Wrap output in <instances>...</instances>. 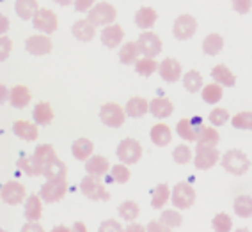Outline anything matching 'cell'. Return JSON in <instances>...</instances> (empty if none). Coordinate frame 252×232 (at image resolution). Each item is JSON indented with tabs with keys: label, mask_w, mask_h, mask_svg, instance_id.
Here are the masks:
<instances>
[{
	"label": "cell",
	"mask_w": 252,
	"mask_h": 232,
	"mask_svg": "<svg viewBox=\"0 0 252 232\" xmlns=\"http://www.w3.org/2000/svg\"><path fill=\"white\" fill-rule=\"evenodd\" d=\"M220 165L225 172H229L233 175H243L251 167L247 154L240 149H229L220 160Z\"/></svg>",
	"instance_id": "cell-1"
},
{
	"label": "cell",
	"mask_w": 252,
	"mask_h": 232,
	"mask_svg": "<svg viewBox=\"0 0 252 232\" xmlns=\"http://www.w3.org/2000/svg\"><path fill=\"white\" fill-rule=\"evenodd\" d=\"M117 16V11L110 2H98L89 9L87 13V20H89L94 27H107L112 25L114 20Z\"/></svg>",
	"instance_id": "cell-2"
},
{
	"label": "cell",
	"mask_w": 252,
	"mask_h": 232,
	"mask_svg": "<svg viewBox=\"0 0 252 232\" xmlns=\"http://www.w3.org/2000/svg\"><path fill=\"white\" fill-rule=\"evenodd\" d=\"M66 192H68L66 177L46 179V183L41 186L39 197H41V201L46 202V204H54V202L63 201Z\"/></svg>",
	"instance_id": "cell-3"
},
{
	"label": "cell",
	"mask_w": 252,
	"mask_h": 232,
	"mask_svg": "<svg viewBox=\"0 0 252 232\" xmlns=\"http://www.w3.org/2000/svg\"><path fill=\"white\" fill-rule=\"evenodd\" d=\"M197 193L189 183H178L171 192V202L176 209H190L195 204Z\"/></svg>",
	"instance_id": "cell-4"
},
{
	"label": "cell",
	"mask_w": 252,
	"mask_h": 232,
	"mask_svg": "<svg viewBox=\"0 0 252 232\" xmlns=\"http://www.w3.org/2000/svg\"><path fill=\"white\" fill-rule=\"evenodd\" d=\"M117 158L123 165H133L137 161H140L142 156V145L139 140L135 139H125L117 145Z\"/></svg>",
	"instance_id": "cell-5"
},
{
	"label": "cell",
	"mask_w": 252,
	"mask_h": 232,
	"mask_svg": "<svg viewBox=\"0 0 252 232\" xmlns=\"http://www.w3.org/2000/svg\"><path fill=\"white\" fill-rule=\"evenodd\" d=\"M99 119L108 128H121L126 121L125 108L117 103H105L99 108Z\"/></svg>",
	"instance_id": "cell-6"
},
{
	"label": "cell",
	"mask_w": 252,
	"mask_h": 232,
	"mask_svg": "<svg viewBox=\"0 0 252 232\" xmlns=\"http://www.w3.org/2000/svg\"><path fill=\"white\" fill-rule=\"evenodd\" d=\"M80 192L91 199V201H108L110 199V193H108L107 188L101 184L99 177H93V175H86V177L80 181Z\"/></svg>",
	"instance_id": "cell-7"
},
{
	"label": "cell",
	"mask_w": 252,
	"mask_h": 232,
	"mask_svg": "<svg viewBox=\"0 0 252 232\" xmlns=\"http://www.w3.org/2000/svg\"><path fill=\"white\" fill-rule=\"evenodd\" d=\"M32 25H34V29L39 30L41 34L48 36V34H54L59 29V20L54 11L46 9V7H41V9H37V13L34 14Z\"/></svg>",
	"instance_id": "cell-8"
},
{
	"label": "cell",
	"mask_w": 252,
	"mask_h": 232,
	"mask_svg": "<svg viewBox=\"0 0 252 232\" xmlns=\"http://www.w3.org/2000/svg\"><path fill=\"white\" fill-rule=\"evenodd\" d=\"M220 160L219 149L210 147V145H199L195 147V156H194V165L197 170H210L215 167Z\"/></svg>",
	"instance_id": "cell-9"
},
{
	"label": "cell",
	"mask_w": 252,
	"mask_h": 232,
	"mask_svg": "<svg viewBox=\"0 0 252 232\" xmlns=\"http://www.w3.org/2000/svg\"><path fill=\"white\" fill-rule=\"evenodd\" d=\"M195 30H197V20L192 14H180L172 27V34L178 41H187L194 37Z\"/></svg>",
	"instance_id": "cell-10"
},
{
	"label": "cell",
	"mask_w": 252,
	"mask_h": 232,
	"mask_svg": "<svg viewBox=\"0 0 252 232\" xmlns=\"http://www.w3.org/2000/svg\"><path fill=\"white\" fill-rule=\"evenodd\" d=\"M137 46H139V52L144 57H151L155 58L160 52H162V39L155 34V32H142L137 39Z\"/></svg>",
	"instance_id": "cell-11"
},
{
	"label": "cell",
	"mask_w": 252,
	"mask_h": 232,
	"mask_svg": "<svg viewBox=\"0 0 252 232\" xmlns=\"http://www.w3.org/2000/svg\"><path fill=\"white\" fill-rule=\"evenodd\" d=\"M0 197L5 204L9 205H18L22 202H25V197H27V192H25V186L18 181H7L4 186L0 188Z\"/></svg>",
	"instance_id": "cell-12"
},
{
	"label": "cell",
	"mask_w": 252,
	"mask_h": 232,
	"mask_svg": "<svg viewBox=\"0 0 252 232\" xmlns=\"http://www.w3.org/2000/svg\"><path fill=\"white\" fill-rule=\"evenodd\" d=\"M52 48H54V43L45 34H34V36L27 37V41H25V50L31 55H36V57L50 54Z\"/></svg>",
	"instance_id": "cell-13"
},
{
	"label": "cell",
	"mask_w": 252,
	"mask_h": 232,
	"mask_svg": "<svg viewBox=\"0 0 252 232\" xmlns=\"http://www.w3.org/2000/svg\"><path fill=\"white\" fill-rule=\"evenodd\" d=\"M158 73H160V76H162L163 82L174 84V82H178L181 78L183 69H181V64H180L178 58L167 57V58H163L162 62L158 64Z\"/></svg>",
	"instance_id": "cell-14"
},
{
	"label": "cell",
	"mask_w": 252,
	"mask_h": 232,
	"mask_svg": "<svg viewBox=\"0 0 252 232\" xmlns=\"http://www.w3.org/2000/svg\"><path fill=\"white\" fill-rule=\"evenodd\" d=\"M99 37H101V43H103V46H107V48H117V46L121 45L123 37H125V30H123L121 25L112 23V25H107V27H103V30H101Z\"/></svg>",
	"instance_id": "cell-15"
},
{
	"label": "cell",
	"mask_w": 252,
	"mask_h": 232,
	"mask_svg": "<svg viewBox=\"0 0 252 232\" xmlns=\"http://www.w3.org/2000/svg\"><path fill=\"white\" fill-rule=\"evenodd\" d=\"M110 170V163L105 156L101 154H93L89 160L86 161V172L87 175H93V177H101Z\"/></svg>",
	"instance_id": "cell-16"
},
{
	"label": "cell",
	"mask_w": 252,
	"mask_h": 232,
	"mask_svg": "<svg viewBox=\"0 0 252 232\" xmlns=\"http://www.w3.org/2000/svg\"><path fill=\"white\" fill-rule=\"evenodd\" d=\"M149 112V101L142 96H133V98L128 99L125 108V114L131 119H139V117H144Z\"/></svg>",
	"instance_id": "cell-17"
},
{
	"label": "cell",
	"mask_w": 252,
	"mask_h": 232,
	"mask_svg": "<svg viewBox=\"0 0 252 232\" xmlns=\"http://www.w3.org/2000/svg\"><path fill=\"white\" fill-rule=\"evenodd\" d=\"M149 139H151V142H153L157 147H165L172 140V131L167 124L158 122V124H155L153 128H151V131H149Z\"/></svg>",
	"instance_id": "cell-18"
},
{
	"label": "cell",
	"mask_w": 252,
	"mask_h": 232,
	"mask_svg": "<svg viewBox=\"0 0 252 232\" xmlns=\"http://www.w3.org/2000/svg\"><path fill=\"white\" fill-rule=\"evenodd\" d=\"M23 205H25L23 214H25L27 222H39L41 216H43V201H41V197L29 195Z\"/></svg>",
	"instance_id": "cell-19"
},
{
	"label": "cell",
	"mask_w": 252,
	"mask_h": 232,
	"mask_svg": "<svg viewBox=\"0 0 252 232\" xmlns=\"http://www.w3.org/2000/svg\"><path fill=\"white\" fill-rule=\"evenodd\" d=\"M54 117H55L54 108L46 101L37 103L36 107H34V110H32V119H34V122L37 126H48L50 122L54 121Z\"/></svg>",
	"instance_id": "cell-20"
},
{
	"label": "cell",
	"mask_w": 252,
	"mask_h": 232,
	"mask_svg": "<svg viewBox=\"0 0 252 232\" xmlns=\"http://www.w3.org/2000/svg\"><path fill=\"white\" fill-rule=\"evenodd\" d=\"M13 133L22 140L27 142H34L37 139V124L31 121H16L13 124Z\"/></svg>",
	"instance_id": "cell-21"
},
{
	"label": "cell",
	"mask_w": 252,
	"mask_h": 232,
	"mask_svg": "<svg viewBox=\"0 0 252 232\" xmlns=\"http://www.w3.org/2000/svg\"><path fill=\"white\" fill-rule=\"evenodd\" d=\"M149 112L157 119H165V117L172 116L174 105H172L171 99L167 98H155L153 101H149Z\"/></svg>",
	"instance_id": "cell-22"
},
{
	"label": "cell",
	"mask_w": 252,
	"mask_h": 232,
	"mask_svg": "<svg viewBox=\"0 0 252 232\" xmlns=\"http://www.w3.org/2000/svg\"><path fill=\"white\" fill-rule=\"evenodd\" d=\"M31 99L32 94L25 85H14L13 89H9V103L14 108H25L31 103Z\"/></svg>",
	"instance_id": "cell-23"
},
{
	"label": "cell",
	"mask_w": 252,
	"mask_h": 232,
	"mask_svg": "<svg viewBox=\"0 0 252 232\" xmlns=\"http://www.w3.org/2000/svg\"><path fill=\"white\" fill-rule=\"evenodd\" d=\"M71 32L78 41L87 43V41H91L96 36V27L89 22V20H78V22L73 23Z\"/></svg>",
	"instance_id": "cell-24"
},
{
	"label": "cell",
	"mask_w": 252,
	"mask_h": 232,
	"mask_svg": "<svg viewBox=\"0 0 252 232\" xmlns=\"http://www.w3.org/2000/svg\"><path fill=\"white\" fill-rule=\"evenodd\" d=\"M93 151H94V145L89 139H77L71 144V152L73 156L77 158L78 161H87L91 156H93Z\"/></svg>",
	"instance_id": "cell-25"
},
{
	"label": "cell",
	"mask_w": 252,
	"mask_h": 232,
	"mask_svg": "<svg viewBox=\"0 0 252 232\" xmlns=\"http://www.w3.org/2000/svg\"><path fill=\"white\" fill-rule=\"evenodd\" d=\"M158 20V13L153 7H140L135 13V25L142 30H149Z\"/></svg>",
	"instance_id": "cell-26"
},
{
	"label": "cell",
	"mask_w": 252,
	"mask_h": 232,
	"mask_svg": "<svg viewBox=\"0 0 252 232\" xmlns=\"http://www.w3.org/2000/svg\"><path fill=\"white\" fill-rule=\"evenodd\" d=\"M212 76H213V80H215V84L222 85V87H234V84H236V76H234L233 71H231L227 66H224V64H219V66L213 67Z\"/></svg>",
	"instance_id": "cell-27"
},
{
	"label": "cell",
	"mask_w": 252,
	"mask_h": 232,
	"mask_svg": "<svg viewBox=\"0 0 252 232\" xmlns=\"http://www.w3.org/2000/svg\"><path fill=\"white\" fill-rule=\"evenodd\" d=\"M139 46H137V41H128L119 48V62L125 64V66H131L139 60Z\"/></svg>",
	"instance_id": "cell-28"
},
{
	"label": "cell",
	"mask_w": 252,
	"mask_h": 232,
	"mask_svg": "<svg viewBox=\"0 0 252 232\" xmlns=\"http://www.w3.org/2000/svg\"><path fill=\"white\" fill-rule=\"evenodd\" d=\"M224 48V37L220 34H217V32H212V34H208L203 41V52L210 57L213 55H219Z\"/></svg>",
	"instance_id": "cell-29"
},
{
	"label": "cell",
	"mask_w": 252,
	"mask_h": 232,
	"mask_svg": "<svg viewBox=\"0 0 252 232\" xmlns=\"http://www.w3.org/2000/svg\"><path fill=\"white\" fill-rule=\"evenodd\" d=\"M39 5H37V0H16L14 2V11L22 20H32L34 14L37 13Z\"/></svg>",
	"instance_id": "cell-30"
},
{
	"label": "cell",
	"mask_w": 252,
	"mask_h": 232,
	"mask_svg": "<svg viewBox=\"0 0 252 232\" xmlns=\"http://www.w3.org/2000/svg\"><path fill=\"white\" fill-rule=\"evenodd\" d=\"M195 142L199 145H210V147H217V144L220 142V135L219 131L213 128V126H203L197 133V139Z\"/></svg>",
	"instance_id": "cell-31"
},
{
	"label": "cell",
	"mask_w": 252,
	"mask_h": 232,
	"mask_svg": "<svg viewBox=\"0 0 252 232\" xmlns=\"http://www.w3.org/2000/svg\"><path fill=\"white\" fill-rule=\"evenodd\" d=\"M171 197V188L167 183H160L158 186H155L153 195H151V207L153 209H162L163 205L169 202Z\"/></svg>",
	"instance_id": "cell-32"
},
{
	"label": "cell",
	"mask_w": 252,
	"mask_h": 232,
	"mask_svg": "<svg viewBox=\"0 0 252 232\" xmlns=\"http://www.w3.org/2000/svg\"><path fill=\"white\" fill-rule=\"evenodd\" d=\"M233 211L240 218H251L252 216V197L251 195H240L234 199Z\"/></svg>",
	"instance_id": "cell-33"
},
{
	"label": "cell",
	"mask_w": 252,
	"mask_h": 232,
	"mask_svg": "<svg viewBox=\"0 0 252 232\" xmlns=\"http://www.w3.org/2000/svg\"><path fill=\"white\" fill-rule=\"evenodd\" d=\"M18 169L22 170L23 174L31 175V177H36V175L43 174V167L39 165V161L34 156H22L18 160Z\"/></svg>",
	"instance_id": "cell-34"
},
{
	"label": "cell",
	"mask_w": 252,
	"mask_h": 232,
	"mask_svg": "<svg viewBox=\"0 0 252 232\" xmlns=\"http://www.w3.org/2000/svg\"><path fill=\"white\" fill-rule=\"evenodd\" d=\"M176 133L180 135L183 140H187V142H195L199 128H195L190 119H181V121L176 124Z\"/></svg>",
	"instance_id": "cell-35"
},
{
	"label": "cell",
	"mask_w": 252,
	"mask_h": 232,
	"mask_svg": "<svg viewBox=\"0 0 252 232\" xmlns=\"http://www.w3.org/2000/svg\"><path fill=\"white\" fill-rule=\"evenodd\" d=\"M201 96H203V99L208 103V105H217V103L220 101L222 96H224V90H222V85L219 84H208L203 87V90H201Z\"/></svg>",
	"instance_id": "cell-36"
},
{
	"label": "cell",
	"mask_w": 252,
	"mask_h": 232,
	"mask_svg": "<svg viewBox=\"0 0 252 232\" xmlns=\"http://www.w3.org/2000/svg\"><path fill=\"white\" fill-rule=\"evenodd\" d=\"M183 87L189 90V92H197V90L203 89L204 85H203V76H201V73L195 71V69H190V71L185 73Z\"/></svg>",
	"instance_id": "cell-37"
},
{
	"label": "cell",
	"mask_w": 252,
	"mask_h": 232,
	"mask_svg": "<svg viewBox=\"0 0 252 232\" xmlns=\"http://www.w3.org/2000/svg\"><path fill=\"white\" fill-rule=\"evenodd\" d=\"M119 216L126 222H135L139 218V213H140V207L135 201H125L121 205H119V209H117Z\"/></svg>",
	"instance_id": "cell-38"
},
{
	"label": "cell",
	"mask_w": 252,
	"mask_h": 232,
	"mask_svg": "<svg viewBox=\"0 0 252 232\" xmlns=\"http://www.w3.org/2000/svg\"><path fill=\"white\" fill-rule=\"evenodd\" d=\"M32 156H34L37 161H39L41 167H45V165H48L50 161L57 160V154H55L54 147H52L50 144H41V145H37L36 151H34V154H32Z\"/></svg>",
	"instance_id": "cell-39"
},
{
	"label": "cell",
	"mask_w": 252,
	"mask_h": 232,
	"mask_svg": "<svg viewBox=\"0 0 252 232\" xmlns=\"http://www.w3.org/2000/svg\"><path fill=\"white\" fill-rule=\"evenodd\" d=\"M46 179H57V177H66V165H64L63 161L59 160H54L50 161L48 165L43 167V174Z\"/></svg>",
	"instance_id": "cell-40"
},
{
	"label": "cell",
	"mask_w": 252,
	"mask_h": 232,
	"mask_svg": "<svg viewBox=\"0 0 252 232\" xmlns=\"http://www.w3.org/2000/svg\"><path fill=\"white\" fill-rule=\"evenodd\" d=\"M133 66L140 76H151L155 71H158V62L151 57H140Z\"/></svg>",
	"instance_id": "cell-41"
},
{
	"label": "cell",
	"mask_w": 252,
	"mask_h": 232,
	"mask_svg": "<svg viewBox=\"0 0 252 232\" xmlns=\"http://www.w3.org/2000/svg\"><path fill=\"white\" fill-rule=\"evenodd\" d=\"M215 232H231L233 231V218L227 213H217L212 222Z\"/></svg>",
	"instance_id": "cell-42"
},
{
	"label": "cell",
	"mask_w": 252,
	"mask_h": 232,
	"mask_svg": "<svg viewBox=\"0 0 252 232\" xmlns=\"http://www.w3.org/2000/svg\"><path fill=\"white\" fill-rule=\"evenodd\" d=\"M231 124L236 130H252V112H238L231 117Z\"/></svg>",
	"instance_id": "cell-43"
},
{
	"label": "cell",
	"mask_w": 252,
	"mask_h": 232,
	"mask_svg": "<svg viewBox=\"0 0 252 232\" xmlns=\"http://www.w3.org/2000/svg\"><path fill=\"white\" fill-rule=\"evenodd\" d=\"M110 181H114V183H119V184H125L130 181V170H128V165H123V163H119V165H114L112 169H110Z\"/></svg>",
	"instance_id": "cell-44"
},
{
	"label": "cell",
	"mask_w": 252,
	"mask_h": 232,
	"mask_svg": "<svg viewBox=\"0 0 252 232\" xmlns=\"http://www.w3.org/2000/svg\"><path fill=\"white\" fill-rule=\"evenodd\" d=\"M160 222L163 225H167L169 229H176V227H181V223H183V216L176 209H169V211H163L162 216H160Z\"/></svg>",
	"instance_id": "cell-45"
},
{
	"label": "cell",
	"mask_w": 252,
	"mask_h": 232,
	"mask_svg": "<svg viewBox=\"0 0 252 232\" xmlns=\"http://www.w3.org/2000/svg\"><path fill=\"white\" fill-rule=\"evenodd\" d=\"M172 160H174L178 165L189 163V161L192 160V149H190L189 145H185V144L176 145L174 151H172Z\"/></svg>",
	"instance_id": "cell-46"
},
{
	"label": "cell",
	"mask_w": 252,
	"mask_h": 232,
	"mask_svg": "<svg viewBox=\"0 0 252 232\" xmlns=\"http://www.w3.org/2000/svg\"><path fill=\"white\" fill-rule=\"evenodd\" d=\"M208 121L212 122V126H224L227 121H231V116L225 108H213V110L210 112Z\"/></svg>",
	"instance_id": "cell-47"
},
{
	"label": "cell",
	"mask_w": 252,
	"mask_h": 232,
	"mask_svg": "<svg viewBox=\"0 0 252 232\" xmlns=\"http://www.w3.org/2000/svg\"><path fill=\"white\" fill-rule=\"evenodd\" d=\"M11 50H13V41L7 36H0V62H4L9 57Z\"/></svg>",
	"instance_id": "cell-48"
},
{
	"label": "cell",
	"mask_w": 252,
	"mask_h": 232,
	"mask_svg": "<svg viewBox=\"0 0 252 232\" xmlns=\"http://www.w3.org/2000/svg\"><path fill=\"white\" fill-rule=\"evenodd\" d=\"M98 232H125V229L117 220H105L99 223Z\"/></svg>",
	"instance_id": "cell-49"
},
{
	"label": "cell",
	"mask_w": 252,
	"mask_h": 232,
	"mask_svg": "<svg viewBox=\"0 0 252 232\" xmlns=\"http://www.w3.org/2000/svg\"><path fill=\"white\" fill-rule=\"evenodd\" d=\"M231 5L238 14H247L252 9V0H231Z\"/></svg>",
	"instance_id": "cell-50"
},
{
	"label": "cell",
	"mask_w": 252,
	"mask_h": 232,
	"mask_svg": "<svg viewBox=\"0 0 252 232\" xmlns=\"http://www.w3.org/2000/svg\"><path fill=\"white\" fill-rule=\"evenodd\" d=\"M146 231L148 232H172V229H169L167 225H163L160 220L158 222H149L146 225Z\"/></svg>",
	"instance_id": "cell-51"
},
{
	"label": "cell",
	"mask_w": 252,
	"mask_h": 232,
	"mask_svg": "<svg viewBox=\"0 0 252 232\" xmlns=\"http://www.w3.org/2000/svg\"><path fill=\"white\" fill-rule=\"evenodd\" d=\"M96 4V0H75V9L78 13H89V9Z\"/></svg>",
	"instance_id": "cell-52"
},
{
	"label": "cell",
	"mask_w": 252,
	"mask_h": 232,
	"mask_svg": "<svg viewBox=\"0 0 252 232\" xmlns=\"http://www.w3.org/2000/svg\"><path fill=\"white\" fill-rule=\"evenodd\" d=\"M20 232H45V229H43V225H39L37 222H27Z\"/></svg>",
	"instance_id": "cell-53"
},
{
	"label": "cell",
	"mask_w": 252,
	"mask_h": 232,
	"mask_svg": "<svg viewBox=\"0 0 252 232\" xmlns=\"http://www.w3.org/2000/svg\"><path fill=\"white\" fill-rule=\"evenodd\" d=\"M125 232H148V231H146L144 225H140V223H137V222H131L130 225L125 229Z\"/></svg>",
	"instance_id": "cell-54"
},
{
	"label": "cell",
	"mask_w": 252,
	"mask_h": 232,
	"mask_svg": "<svg viewBox=\"0 0 252 232\" xmlns=\"http://www.w3.org/2000/svg\"><path fill=\"white\" fill-rule=\"evenodd\" d=\"M7 30H9V20H7V16L0 14V36H4Z\"/></svg>",
	"instance_id": "cell-55"
},
{
	"label": "cell",
	"mask_w": 252,
	"mask_h": 232,
	"mask_svg": "<svg viewBox=\"0 0 252 232\" xmlns=\"http://www.w3.org/2000/svg\"><path fill=\"white\" fill-rule=\"evenodd\" d=\"M9 99V89L4 84H0V105H4Z\"/></svg>",
	"instance_id": "cell-56"
},
{
	"label": "cell",
	"mask_w": 252,
	"mask_h": 232,
	"mask_svg": "<svg viewBox=\"0 0 252 232\" xmlns=\"http://www.w3.org/2000/svg\"><path fill=\"white\" fill-rule=\"evenodd\" d=\"M73 232H89V229H87V225L84 222H75L71 227Z\"/></svg>",
	"instance_id": "cell-57"
},
{
	"label": "cell",
	"mask_w": 252,
	"mask_h": 232,
	"mask_svg": "<svg viewBox=\"0 0 252 232\" xmlns=\"http://www.w3.org/2000/svg\"><path fill=\"white\" fill-rule=\"evenodd\" d=\"M50 232H73L69 227H66V225H57V227H54Z\"/></svg>",
	"instance_id": "cell-58"
},
{
	"label": "cell",
	"mask_w": 252,
	"mask_h": 232,
	"mask_svg": "<svg viewBox=\"0 0 252 232\" xmlns=\"http://www.w3.org/2000/svg\"><path fill=\"white\" fill-rule=\"evenodd\" d=\"M54 2L59 5H63V7H66V5H69L71 2H75V0H54Z\"/></svg>",
	"instance_id": "cell-59"
},
{
	"label": "cell",
	"mask_w": 252,
	"mask_h": 232,
	"mask_svg": "<svg viewBox=\"0 0 252 232\" xmlns=\"http://www.w3.org/2000/svg\"><path fill=\"white\" fill-rule=\"evenodd\" d=\"M234 232H251V231H249V229H245V227H242V229H236Z\"/></svg>",
	"instance_id": "cell-60"
},
{
	"label": "cell",
	"mask_w": 252,
	"mask_h": 232,
	"mask_svg": "<svg viewBox=\"0 0 252 232\" xmlns=\"http://www.w3.org/2000/svg\"><path fill=\"white\" fill-rule=\"evenodd\" d=\"M0 232H5V231H4V229H0Z\"/></svg>",
	"instance_id": "cell-61"
}]
</instances>
